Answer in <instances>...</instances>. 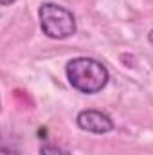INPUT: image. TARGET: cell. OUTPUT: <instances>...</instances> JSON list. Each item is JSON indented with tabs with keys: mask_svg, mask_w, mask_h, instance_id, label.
Listing matches in <instances>:
<instances>
[{
	"mask_svg": "<svg viewBox=\"0 0 153 155\" xmlns=\"http://www.w3.org/2000/svg\"><path fill=\"white\" fill-rule=\"evenodd\" d=\"M40 155H70V152L61 146H56V144H45L40 150Z\"/></svg>",
	"mask_w": 153,
	"mask_h": 155,
	"instance_id": "277c9868",
	"label": "cell"
},
{
	"mask_svg": "<svg viewBox=\"0 0 153 155\" xmlns=\"http://www.w3.org/2000/svg\"><path fill=\"white\" fill-rule=\"evenodd\" d=\"M13 2H16V0H0V4H2V5H11Z\"/></svg>",
	"mask_w": 153,
	"mask_h": 155,
	"instance_id": "8992f818",
	"label": "cell"
},
{
	"mask_svg": "<svg viewBox=\"0 0 153 155\" xmlns=\"http://www.w3.org/2000/svg\"><path fill=\"white\" fill-rule=\"evenodd\" d=\"M0 155H20L16 150H9V148H2L0 150Z\"/></svg>",
	"mask_w": 153,
	"mask_h": 155,
	"instance_id": "5b68a950",
	"label": "cell"
},
{
	"mask_svg": "<svg viewBox=\"0 0 153 155\" xmlns=\"http://www.w3.org/2000/svg\"><path fill=\"white\" fill-rule=\"evenodd\" d=\"M148 40H150V43L153 45V29L150 31V35H148Z\"/></svg>",
	"mask_w": 153,
	"mask_h": 155,
	"instance_id": "52a82bcc",
	"label": "cell"
},
{
	"mask_svg": "<svg viewBox=\"0 0 153 155\" xmlns=\"http://www.w3.org/2000/svg\"><path fill=\"white\" fill-rule=\"evenodd\" d=\"M76 123L81 130L97 134V135H103L114 130V121L105 112H99V110H81L76 117Z\"/></svg>",
	"mask_w": 153,
	"mask_h": 155,
	"instance_id": "3957f363",
	"label": "cell"
},
{
	"mask_svg": "<svg viewBox=\"0 0 153 155\" xmlns=\"http://www.w3.org/2000/svg\"><path fill=\"white\" fill-rule=\"evenodd\" d=\"M65 74L72 88L83 94L101 92L108 85V79H110L108 69L101 61L94 58H86V56L70 60L65 67Z\"/></svg>",
	"mask_w": 153,
	"mask_h": 155,
	"instance_id": "6da1fadb",
	"label": "cell"
},
{
	"mask_svg": "<svg viewBox=\"0 0 153 155\" xmlns=\"http://www.w3.org/2000/svg\"><path fill=\"white\" fill-rule=\"evenodd\" d=\"M38 16H40V27H41L43 35L52 40L69 38L77 29L74 15L67 7L52 4V2H47V4L40 5Z\"/></svg>",
	"mask_w": 153,
	"mask_h": 155,
	"instance_id": "7a4b0ae2",
	"label": "cell"
}]
</instances>
